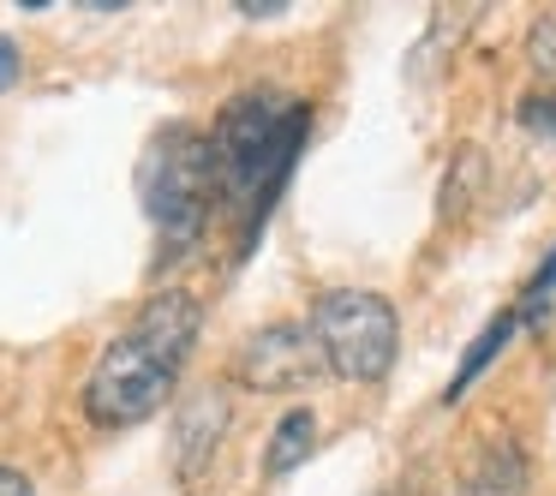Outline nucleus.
<instances>
[{
  "label": "nucleus",
  "mask_w": 556,
  "mask_h": 496,
  "mask_svg": "<svg viewBox=\"0 0 556 496\" xmlns=\"http://www.w3.org/2000/svg\"><path fill=\"white\" fill-rule=\"evenodd\" d=\"M204 329V305L186 288H162L144 300V311L102 347V359L85 377V419L97 431H126L144 424L150 412H162V400L174 395L186 359L198 347Z\"/></svg>",
  "instance_id": "nucleus-1"
},
{
  "label": "nucleus",
  "mask_w": 556,
  "mask_h": 496,
  "mask_svg": "<svg viewBox=\"0 0 556 496\" xmlns=\"http://www.w3.org/2000/svg\"><path fill=\"white\" fill-rule=\"evenodd\" d=\"M520 120L532 126V132H544V138H556V97H532L527 109H520Z\"/></svg>",
  "instance_id": "nucleus-12"
},
{
  "label": "nucleus",
  "mask_w": 556,
  "mask_h": 496,
  "mask_svg": "<svg viewBox=\"0 0 556 496\" xmlns=\"http://www.w3.org/2000/svg\"><path fill=\"white\" fill-rule=\"evenodd\" d=\"M305 126H312V109L300 97H281V90H245L216 114L210 156H216L222 204L240 209V252L257 240L264 216L276 209V192L305 144Z\"/></svg>",
  "instance_id": "nucleus-2"
},
{
  "label": "nucleus",
  "mask_w": 556,
  "mask_h": 496,
  "mask_svg": "<svg viewBox=\"0 0 556 496\" xmlns=\"http://www.w3.org/2000/svg\"><path fill=\"white\" fill-rule=\"evenodd\" d=\"M515 329H520V317H515V311L491 317V323H484V335L472 341V353H467V359H460V371L448 377V395H443V400H460V395H467V389H472V377H479L484 365H491L496 353H503V341L515 335Z\"/></svg>",
  "instance_id": "nucleus-9"
},
{
  "label": "nucleus",
  "mask_w": 556,
  "mask_h": 496,
  "mask_svg": "<svg viewBox=\"0 0 556 496\" xmlns=\"http://www.w3.org/2000/svg\"><path fill=\"white\" fill-rule=\"evenodd\" d=\"M551 305H556V257L527 281V300H520L515 317H520V323H544V311H551Z\"/></svg>",
  "instance_id": "nucleus-10"
},
{
  "label": "nucleus",
  "mask_w": 556,
  "mask_h": 496,
  "mask_svg": "<svg viewBox=\"0 0 556 496\" xmlns=\"http://www.w3.org/2000/svg\"><path fill=\"white\" fill-rule=\"evenodd\" d=\"M222 431H228V395H222L216 383L192 389V395L180 400V412H174V472H180L186 484L210 467V455L222 448Z\"/></svg>",
  "instance_id": "nucleus-6"
},
{
  "label": "nucleus",
  "mask_w": 556,
  "mask_h": 496,
  "mask_svg": "<svg viewBox=\"0 0 556 496\" xmlns=\"http://www.w3.org/2000/svg\"><path fill=\"white\" fill-rule=\"evenodd\" d=\"M317 448V412L312 407H288L281 412V424L269 431V448H264V472L269 479H281V472L305 467V455Z\"/></svg>",
  "instance_id": "nucleus-8"
},
{
  "label": "nucleus",
  "mask_w": 556,
  "mask_h": 496,
  "mask_svg": "<svg viewBox=\"0 0 556 496\" xmlns=\"http://www.w3.org/2000/svg\"><path fill=\"white\" fill-rule=\"evenodd\" d=\"M312 335L324 347V365L348 383H383L401 347L395 305L371 288H329L312 305Z\"/></svg>",
  "instance_id": "nucleus-4"
},
{
  "label": "nucleus",
  "mask_w": 556,
  "mask_h": 496,
  "mask_svg": "<svg viewBox=\"0 0 556 496\" xmlns=\"http://www.w3.org/2000/svg\"><path fill=\"white\" fill-rule=\"evenodd\" d=\"M138 192H144V216L156 228L162 252L186 257L198 240H204L210 216L222 204L216 186V156H210V132L174 120L150 138L144 162H138Z\"/></svg>",
  "instance_id": "nucleus-3"
},
{
  "label": "nucleus",
  "mask_w": 556,
  "mask_h": 496,
  "mask_svg": "<svg viewBox=\"0 0 556 496\" xmlns=\"http://www.w3.org/2000/svg\"><path fill=\"white\" fill-rule=\"evenodd\" d=\"M527 448L515 436H484L472 467L460 472V496H527Z\"/></svg>",
  "instance_id": "nucleus-7"
},
{
  "label": "nucleus",
  "mask_w": 556,
  "mask_h": 496,
  "mask_svg": "<svg viewBox=\"0 0 556 496\" xmlns=\"http://www.w3.org/2000/svg\"><path fill=\"white\" fill-rule=\"evenodd\" d=\"M317 371H324V347H317V335L300 329V323L257 329V335L240 347V365H233V377H240L245 389H257V395L305 389V383H317Z\"/></svg>",
  "instance_id": "nucleus-5"
},
{
  "label": "nucleus",
  "mask_w": 556,
  "mask_h": 496,
  "mask_svg": "<svg viewBox=\"0 0 556 496\" xmlns=\"http://www.w3.org/2000/svg\"><path fill=\"white\" fill-rule=\"evenodd\" d=\"M0 496H37V484H30L25 472H13V467H0Z\"/></svg>",
  "instance_id": "nucleus-14"
},
{
  "label": "nucleus",
  "mask_w": 556,
  "mask_h": 496,
  "mask_svg": "<svg viewBox=\"0 0 556 496\" xmlns=\"http://www.w3.org/2000/svg\"><path fill=\"white\" fill-rule=\"evenodd\" d=\"M532 61H539L544 73H556V18H539V25H532Z\"/></svg>",
  "instance_id": "nucleus-11"
},
{
  "label": "nucleus",
  "mask_w": 556,
  "mask_h": 496,
  "mask_svg": "<svg viewBox=\"0 0 556 496\" xmlns=\"http://www.w3.org/2000/svg\"><path fill=\"white\" fill-rule=\"evenodd\" d=\"M18 66H25V61H18V42H13V37H0V90H13V85H18Z\"/></svg>",
  "instance_id": "nucleus-13"
}]
</instances>
